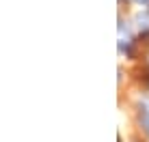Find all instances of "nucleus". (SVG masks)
I'll return each mask as SVG.
<instances>
[{"mask_svg":"<svg viewBox=\"0 0 149 142\" xmlns=\"http://www.w3.org/2000/svg\"><path fill=\"white\" fill-rule=\"evenodd\" d=\"M138 2H147V0H138Z\"/></svg>","mask_w":149,"mask_h":142,"instance_id":"1","label":"nucleus"}]
</instances>
